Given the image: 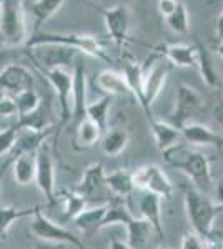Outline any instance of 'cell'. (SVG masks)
<instances>
[{
  "label": "cell",
  "mask_w": 223,
  "mask_h": 249,
  "mask_svg": "<svg viewBox=\"0 0 223 249\" xmlns=\"http://www.w3.org/2000/svg\"><path fill=\"white\" fill-rule=\"evenodd\" d=\"M12 161H14V158H12V156H7V160L3 161L2 166H0V184H2V181H3V176H5V171L12 166Z\"/></svg>",
  "instance_id": "obj_47"
},
{
  "label": "cell",
  "mask_w": 223,
  "mask_h": 249,
  "mask_svg": "<svg viewBox=\"0 0 223 249\" xmlns=\"http://www.w3.org/2000/svg\"><path fill=\"white\" fill-rule=\"evenodd\" d=\"M103 22L108 37L122 48L130 40V12L125 5H113L103 10Z\"/></svg>",
  "instance_id": "obj_11"
},
{
  "label": "cell",
  "mask_w": 223,
  "mask_h": 249,
  "mask_svg": "<svg viewBox=\"0 0 223 249\" xmlns=\"http://www.w3.org/2000/svg\"><path fill=\"white\" fill-rule=\"evenodd\" d=\"M203 98L193 87L180 83L175 91V105H173L172 120L175 126L180 130L185 123L192 122V118L203 108Z\"/></svg>",
  "instance_id": "obj_8"
},
{
  "label": "cell",
  "mask_w": 223,
  "mask_h": 249,
  "mask_svg": "<svg viewBox=\"0 0 223 249\" xmlns=\"http://www.w3.org/2000/svg\"><path fill=\"white\" fill-rule=\"evenodd\" d=\"M213 120L217 124H220V126L223 128V96L220 95L217 100V103H215L213 107Z\"/></svg>",
  "instance_id": "obj_42"
},
{
  "label": "cell",
  "mask_w": 223,
  "mask_h": 249,
  "mask_svg": "<svg viewBox=\"0 0 223 249\" xmlns=\"http://www.w3.org/2000/svg\"><path fill=\"white\" fill-rule=\"evenodd\" d=\"M14 98H15V107H17V118L32 113V111H35L42 105V100H40V95L35 88L20 91Z\"/></svg>",
  "instance_id": "obj_35"
},
{
  "label": "cell",
  "mask_w": 223,
  "mask_h": 249,
  "mask_svg": "<svg viewBox=\"0 0 223 249\" xmlns=\"http://www.w3.org/2000/svg\"><path fill=\"white\" fill-rule=\"evenodd\" d=\"M42 73L55 90L60 107V126H65L72 120V70L52 68V70H43Z\"/></svg>",
  "instance_id": "obj_7"
},
{
  "label": "cell",
  "mask_w": 223,
  "mask_h": 249,
  "mask_svg": "<svg viewBox=\"0 0 223 249\" xmlns=\"http://www.w3.org/2000/svg\"><path fill=\"white\" fill-rule=\"evenodd\" d=\"M132 211L128 210V206L122 198H112L110 203H107V213H105V218L102 221V230L103 228L113 226V224H122V226H127L128 223L133 219Z\"/></svg>",
  "instance_id": "obj_28"
},
{
  "label": "cell",
  "mask_w": 223,
  "mask_h": 249,
  "mask_svg": "<svg viewBox=\"0 0 223 249\" xmlns=\"http://www.w3.org/2000/svg\"><path fill=\"white\" fill-rule=\"evenodd\" d=\"M15 126H17L19 130H34V131H43V130L52 128L50 123H48L47 110L42 105L35 111H32V113H28L25 116H19Z\"/></svg>",
  "instance_id": "obj_34"
},
{
  "label": "cell",
  "mask_w": 223,
  "mask_h": 249,
  "mask_svg": "<svg viewBox=\"0 0 223 249\" xmlns=\"http://www.w3.org/2000/svg\"><path fill=\"white\" fill-rule=\"evenodd\" d=\"M182 142L192 146H212L217 150H223V136L213 131L203 123L188 122L180 128Z\"/></svg>",
  "instance_id": "obj_14"
},
{
  "label": "cell",
  "mask_w": 223,
  "mask_h": 249,
  "mask_svg": "<svg viewBox=\"0 0 223 249\" xmlns=\"http://www.w3.org/2000/svg\"><path fill=\"white\" fill-rule=\"evenodd\" d=\"M130 136L122 128H113V130L107 131L102 138V151L107 156H119L122 151L127 148Z\"/></svg>",
  "instance_id": "obj_33"
},
{
  "label": "cell",
  "mask_w": 223,
  "mask_h": 249,
  "mask_svg": "<svg viewBox=\"0 0 223 249\" xmlns=\"http://www.w3.org/2000/svg\"><path fill=\"white\" fill-rule=\"evenodd\" d=\"M28 57L37 65L40 71L52 68H68L79 52L62 45H37L27 48Z\"/></svg>",
  "instance_id": "obj_9"
},
{
  "label": "cell",
  "mask_w": 223,
  "mask_h": 249,
  "mask_svg": "<svg viewBox=\"0 0 223 249\" xmlns=\"http://www.w3.org/2000/svg\"><path fill=\"white\" fill-rule=\"evenodd\" d=\"M127 234H128V246L132 249H143L145 244L148 243L150 234L153 232L152 226L145 221L143 218H137L133 216V219L127 224Z\"/></svg>",
  "instance_id": "obj_30"
},
{
  "label": "cell",
  "mask_w": 223,
  "mask_h": 249,
  "mask_svg": "<svg viewBox=\"0 0 223 249\" xmlns=\"http://www.w3.org/2000/svg\"><path fill=\"white\" fill-rule=\"evenodd\" d=\"M215 34H217L218 40H223V10H222V14L218 15L217 23H215Z\"/></svg>",
  "instance_id": "obj_45"
},
{
  "label": "cell",
  "mask_w": 223,
  "mask_h": 249,
  "mask_svg": "<svg viewBox=\"0 0 223 249\" xmlns=\"http://www.w3.org/2000/svg\"><path fill=\"white\" fill-rule=\"evenodd\" d=\"M28 38L25 7L22 0H0V40L15 48L25 45Z\"/></svg>",
  "instance_id": "obj_4"
},
{
  "label": "cell",
  "mask_w": 223,
  "mask_h": 249,
  "mask_svg": "<svg viewBox=\"0 0 223 249\" xmlns=\"http://www.w3.org/2000/svg\"><path fill=\"white\" fill-rule=\"evenodd\" d=\"M105 213H107V204L85 208L80 214H77L74 218V223L79 228L80 232H83V234H93V232L102 230V221L105 218Z\"/></svg>",
  "instance_id": "obj_24"
},
{
  "label": "cell",
  "mask_w": 223,
  "mask_h": 249,
  "mask_svg": "<svg viewBox=\"0 0 223 249\" xmlns=\"http://www.w3.org/2000/svg\"><path fill=\"white\" fill-rule=\"evenodd\" d=\"M123 77L128 88H130L132 98L143 108L145 113L148 116L147 105H145V98H143V67L137 60H133L130 55H127L123 60Z\"/></svg>",
  "instance_id": "obj_17"
},
{
  "label": "cell",
  "mask_w": 223,
  "mask_h": 249,
  "mask_svg": "<svg viewBox=\"0 0 223 249\" xmlns=\"http://www.w3.org/2000/svg\"><path fill=\"white\" fill-rule=\"evenodd\" d=\"M183 203L192 231L202 241H205L215 231V219L222 213V208L213 199L198 191L195 186L185 188Z\"/></svg>",
  "instance_id": "obj_2"
},
{
  "label": "cell",
  "mask_w": 223,
  "mask_h": 249,
  "mask_svg": "<svg viewBox=\"0 0 223 249\" xmlns=\"http://www.w3.org/2000/svg\"><path fill=\"white\" fill-rule=\"evenodd\" d=\"M140 218H143L152 226L153 232L160 239L165 238L163 223H162V199L152 193H145L139 199Z\"/></svg>",
  "instance_id": "obj_18"
},
{
  "label": "cell",
  "mask_w": 223,
  "mask_h": 249,
  "mask_svg": "<svg viewBox=\"0 0 223 249\" xmlns=\"http://www.w3.org/2000/svg\"><path fill=\"white\" fill-rule=\"evenodd\" d=\"M163 160L168 166L183 173L188 179L195 184H210L212 183V166L208 156L202 151L193 150L186 143H178L177 146L165 151Z\"/></svg>",
  "instance_id": "obj_3"
},
{
  "label": "cell",
  "mask_w": 223,
  "mask_h": 249,
  "mask_svg": "<svg viewBox=\"0 0 223 249\" xmlns=\"http://www.w3.org/2000/svg\"><path fill=\"white\" fill-rule=\"evenodd\" d=\"M102 138V131L95 123H92L88 118H83L82 122L77 123L75 128V146L79 150L93 146L99 140Z\"/></svg>",
  "instance_id": "obj_32"
},
{
  "label": "cell",
  "mask_w": 223,
  "mask_h": 249,
  "mask_svg": "<svg viewBox=\"0 0 223 249\" xmlns=\"http://www.w3.org/2000/svg\"><path fill=\"white\" fill-rule=\"evenodd\" d=\"M52 128L43 131H34V130H19L17 140H15V146L9 156L15 158L19 155H28V153H37V150L47 142V138L52 135Z\"/></svg>",
  "instance_id": "obj_20"
},
{
  "label": "cell",
  "mask_w": 223,
  "mask_h": 249,
  "mask_svg": "<svg viewBox=\"0 0 223 249\" xmlns=\"http://www.w3.org/2000/svg\"><path fill=\"white\" fill-rule=\"evenodd\" d=\"M17 133L19 128L15 124H10V126L0 130V158L12 153L15 146V140H17Z\"/></svg>",
  "instance_id": "obj_38"
},
{
  "label": "cell",
  "mask_w": 223,
  "mask_h": 249,
  "mask_svg": "<svg viewBox=\"0 0 223 249\" xmlns=\"http://www.w3.org/2000/svg\"><path fill=\"white\" fill-rule=\"evenodd\" d=\"M162 55L175 67H197V45L188 43H168L162 48Z\"/></svg>",
  "instance_id": "obj_21"
},
{
  "label": "cell",
  "mask_w": 223,
  "mask_h": 249,
  "mask_svg": "<svg viewBox=\"0 0 223 249\" xmlns=\"http://www.w3.org/2000/svg\"><path fill=\"white\" fill-rule=\"evenodd\" d=\"M110 105H112V96L103 95L102 98L88 103L87 108H85V118H88L92 123H95L97 126L100 128V131H102V133L107 130Z\"/></svg>",
  "instance_id": "obj_31"
},
{
  "label": "cell",
  "mask_w": 223,
  "mask_h": 249,
  "mask_svg": "<svg viewBox=\"0 0 223 249\" xmlns=\"http://www.w3.org/2000/svg\"><path fill=\"white\" fill-rule=\"evenodd\" d=\"M167 25L172 32H175L178 35H185L190 29V18H188V10L182 2L177 3V9L168 15Z\"/></svg>",
  "instance_id": "obj_37"
},
{
  "label": "cell",
  "mask_w": 223,
  "mask_h": 249,
  "mask_svg": "<svg viewBox=\"0 0 223 249\" xmlns=\"http://www.w3.org/2000/svg\"><path fill=\"white\" fill-rule=\"evenodd\" d=\"M30 232L37 239L43 241V243L63 244V246H70L75 249H87L83 244V241L80 239L79 236H75L70 230H67V228L54 223L50 218H47V216L42 213V210H39L34 216H32Z\"/></svg>",
  "instance_id": "obj_5"
},
{
  "label": "cell",
  "mask_w": 223,
  "mask_h": 249,
  "mask_svg": "<svg viewBox=\"0 0 223 249\" xmlns=\"http://www.w3.org/2000/svg\"><path fill=\"white\" fill-rule=\"evenodd\" d=\"M197 70L200 73L202 80L208 85L210 88H218L220 87V77L218 71L213 65V60L210 57V53L206 52L205 47L197 45Z\"/></svg>",
  "instance_id": "obj_29"
},
{
  "label": "cell",
  "mask_w": 223,
  "mask_h": 249,
  "mask_svg": "<svg viewBox=\"0 0 223 249\" xmlns=\"http://www.w3.org/2000/svg\"><path fill=\"white\" fill-rule=\"evenodd\" d=\"M14 179L20 186H28L35 179V153L19 155L12 161Z\"/></svg>",
  "instance_id": "obj_27"
},
{
  "label": "cell",
  "mask_w": 223,
  "mask_h": 249,
  "mask_svg": "<svg viewBox=\"0 0 223 249\" xmlns=\"http://www.w3.org/2000/svg\"><path fill=\"white\" fill-rule=\"evenodd\" d=\"M63 201V214L67 219H74L77 214H80L87 208V198L77 191H62Z\"/></svg>",
  "instance_id": "obj_36"
},
{
  "label": "cell",
  "mask_w": 223,
  "mask_h": 249,
  "mask_svg": "<svg viewBox=\"0 0 223 249\" xmlns=\"http://www.w3.org/2000/svg\"><path fill=\"white\" fill-rule=\"evenodd\" d=\"M148 124H150V131H152L153 140H155V144L160 153H165L170 148L182 143V133L175 124L163 122V120H160V118H155L153 115L148 116Z\"/></svg>",
  "instance_id": "obj_16"
},
{
  "label": "cell",
  "mask_w": 223,
  "mask_h": 249,
  "mask_svg": "<svg viewBox=\"0 0 223 249\" xmlns=\"http://www.w3.org/2000/svg\"><path fill=\"white\" fill-rule=\"evenodd\" d=\"M87 75L82 62H77L72 68V120L75 124L85 118L87 108Z\"/></svg>",
  "instance_id": "obj_15"
},
{
  "label": "cell",
  "mask_w": 223,
  "mask_h": 249,
  "mask_svg": "<svg viewBox=\"0 0 223 249\" xmlns=\"http://www.w3.org/2000/svg\"><path fill=\"white\" fill-rule=\"evenodd\" d=\"M177 3L178 0H158V12H160L162 17L167 18L177 9Z\"/></svg>",
  "instance_id": "obj_41"
},
{
  "label": "cell",
  "mask_w": 223,
  "mask_h": 249,
  "mask_svg": "<svg viewBox=\"0 0 223 249\" xmlns=\"http://www.w3.org/2000/svg\"><path fill=\"white\" fill-rule=\"evenodd\" d=\"M17 116V107H15L14 95L0 90V118H10Z\"/></svg>",
  "instance_id": "obj_39"
},
{
  "label": "cell",
  "mask_w": 223,
  "mask_h": 249,
  "mask_svg": "<svg viewBox=\"0 0 223 249\" xmlns=\"http://www.w3.org/2000/svg\"><path fill=\"white\" fill-rule=\"evenodd\" d=\"M34 73L20 63H10L0 71V90L14 96L23 90L34 88Z\"/></svg>",
  "instance_id": "obj_13"
},
{
  "label": "cell",
  "mask_w": 223,
  "mask_h": 249,
  "mask_svg": "<svg viewBox=\"0 0 223 249\" xmlns=\"http://www.w3.org/2000/svg\"><path fill=\"white\" fill-rule=\"evenodd\" d=\"M95 85L107 96H132L123 73L115 70H102L97 73Z\"/></svg>",
  "instance_id": "obj_19"
},
{
  "label": "cell",
  "mask_w": 223,
  "mask_h": 249,
  "mask_svg": "<svg viewBox=\"0 0 223 249\" xmlns=\"http://www.w3.org/2000/svg\"><path fill=\"white\" fill-rule=\"evenodd\" d=\"M65 0H34L30 5L32 18H34V34L42 29V25L48 22L54 15L62 9Z\"/></svg>",
  "instance_id": "obj_26"
},
{
  "label": "cell",
  "mask_w": 223,
  "mask_h": 249,
  "mask_svg": "<svg viewBox=\"0 0 223 249\" xmlns=\"http://www.w3.org/2000/svg\"><path fill=\"white\" fill-rule=\"evenodd\" d=\"M10 63H12L10 50H0V71H2L7 65H10Z\"/></svg>",
  "instance_id": "obj_44"
},
{
  "label": "cell",
  "mask_w": 223,
  "mask_h": 249,
  "mask_svg": "<svg viewBox=\"0 0 223 249\" xmlns=\"http://www.w3.org/2000/svg\"><path fill=\"white\" fill-rule=\"evenodd\" d=\"M217 53L223 58V40H220V45H218V48H217Z\"/></svg>",
  "instance_id": "obj_49"
},
{
  "label": "cell",
  "mask_w": 223,
  "mask_h": 249,
  "mask_svg": "<svg viewBox=\"0 0 223 249\" xmlns=\"http://www.w3.org/2000/svg\"><path fill=\"white\" fill-rule=\"evenodd\" d=\"M132 181L135 190L152 193L160 199H172L173 184L158 164H145L132 171Z\"/></svg>",
  "instance_id": "obj_6"
},
{
  "label": "cell",
  "mask_w": 223,
  "mask_h": 249,
  "mask_svg": "<svg viewBox=\"0 0 223 249\" xmlns=\"http://www.w3.org/2000/svg\"><path fill=\"white\" fill-rule=\"evenodd\" d=\"M222 96H223V91H222Z\"/></svg>",
  "instance_id": "obj_50"
},
{
  "label": "cell",
  "mask_w": 223,
  "mask_h": 249,
  "mask_svg": "<svg viewBox=\"0 0 223 249\" xmlns=\"http://www.w3.org/2000/svg\"><path fill=\"white\" fill-rule=\"evenodd\" d=\"M35 249H63V244H50V243H43L37 246Z\"/></svg>",
  "instance_id": "obj_48"
},
{
  "label": "cell",
  "mask_w": 223,
  "mask_h": 249,
  "mask_svg": "<svg viewBox=\"0 0 223 249\" xmlns=\"http://www.w3.org/2000/svg\"><path fill=\"white\" fill-rule=\"evenodd\" d=\"M108 249H132V248L128 246V243H125L122 239H112L110 244H108Z\"/></svg>",
  "instance_id": "obj_46"
},
{
  "label": "cell",
  "mask_w": 223,
  "mask_h": 249,
  "mask_svg": "<svg viewBox=\"0 0 223 249\" xmlns=\"http://www.w3.org/2000/svg\"><path fill=\"white\" fill-rule=\"evenodd\" d=\"M37 45H62L72 48L75 52H82V53L88 55L92 58L112 63V58L107 55L100 40L88 34H55V32L39 30L27 38L25 48H32Z\"/></svg>",
  "instance_id": "obj_1"
},
{
  "label": "cell",
  "mask_w": 223,
  "mask_h": 249,
  "mask_svg": "<svg viewBox=\"0 0 223 249\" xmlns=\"http://www.w3.org/2000/svg\"><path fill=\"white\" fill-rule=\"evenodd\" d=\"M34 183L37 184L40 193L43 195V198L47 199L48 204H54L57 196H55V164L52 153L48 150L47 143H43L42 146L35 153V179Z\"/></svg>",
  "instance_id": "obj_10"
},
{
  "label": "cell",
  "mask_w": 223,
  "mask_h": 249,
  "mask_svg": "<svg viewBox=\"0 0 223 249\" xmlns=\"http://www.w3.org/2000/svg\"><path fill=\"white\" fill-rule=\"evenodd\" d=\"M182 249H206L205 243L193 231L185 232L182 238Z\"/></svg>",
  "instance_id": "obj_40"
},
{
  "label": "cell",
  "mask_w": 223,
  "mask_h": 249,
  "mask_svg": "<svg viewBox=\"0 0 223 249\" xmlns=\"http://www.w3.org/2000/svg\"><path fill=\"white\" fill-rule=\"evenodd\" d=\"M168 73H170V63L165 58L155 60L148 71L143 70V98H145V105H147L148 116H152L150 107H152V103L155 102L157 96L163 90Z\"/></svg>",
  "instance_id": "obj_12"
},
{
  "label": "cell",
  "mask_w": 223,
  "mask_h": 249,
  "mask_svg": "<svg viewBox=\"0 0 223 249\" xmlns=\"http://www.w3.org/2000/svg\"><path fill=\"white\" fill-rule=\"evenodd\" d=\"M105 168L103 164L100 161L97 163H92L85 168L83 175H82V179H80L79 186H77V193H80L85 198H92L97 191L100 190L102 186H105Z\"/></svg>",
  "instance_id": "obj_22"
},
{
  "label": "cell",
  "mask_w": 223,
  "mask_h": 249,
  "mask_svg": "<svg viewBox=\"0 0 223 249\" xmlns=\"http://www.w3.org/2000/svg\"><path fill=\"white\" fill-rule=\"evenodd\" d=\"M105 186L110 190L113 198H128L135 188L132 181V171L128 170H117L105 175Z\"/></svg>",
  "instance_id": "obj_25"
},
{
  "label": "cell",
  "mask_w": 223,
  "mask_h": 249,
  "mask_svg": "<svg viewBox=\"0 0 223 249\" xmlns=\"http://www.w3.org/2000/svg\"><path fill=\"white\" fill-rule=\"evenodd\" d=\"M40 204L32 208H19V206H0V241H5L9 230L20 219L32 218L39 210Z\"/></svg>",
  "instance_id": "obj_23"
},
{
  "label": "cell",
  "mask_w": 223,
  "mask_h": 249,
  "mask_svg": "<svg viewBox=\"0 0 223 249\" xmlns=\"http://www.w3.org/2000/svg\"><path fill=\"white\" fill-rule=\"evenodd\" d=\"M215 196H217V203L223 211V178H220L217 181V188H215Z\"/></svg>",
  "instance_id": "obj_43"
}]
</instances>
